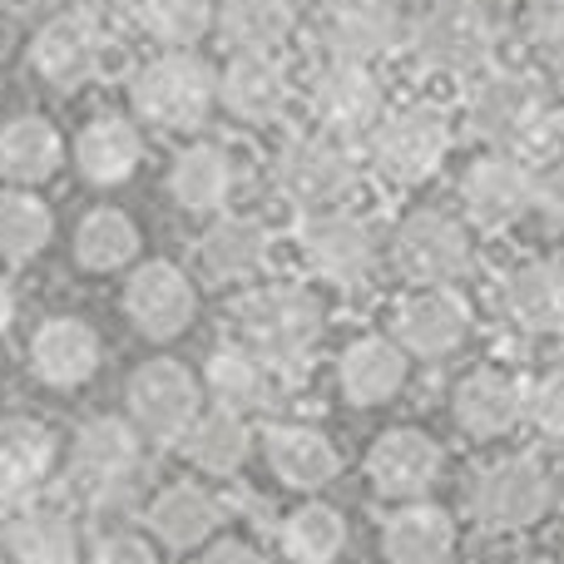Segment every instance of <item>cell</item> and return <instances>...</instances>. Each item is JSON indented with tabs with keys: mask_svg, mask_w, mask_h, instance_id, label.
Listing matches in <instances>:
<instances>
[{
	"mask_svg": "<svg viewBox=\"0 0 564 564\" xmlns=\"http://www.w3.org/2000/svg\"><path fill=\"white\" fill-rule=\"evenodd\" d=\"M406 50L426 75L476 79L500 55V20L486 0H431L411 15Z\"/></svg>",
	"mask_w": 564,
	"mask_h": 564,
	"instance_id": "cell-1",
	"label": "cell"
},
{
	"mask_svg": "<svg viewBox=\"0 0 564 564\" xmlns=\"http://www.w3.org/2000/svg\"><path fill=\"white\" fill-rule=\"evenodd\" d=\"M327 332L317 292L297 282H273L238 302V341L268 361L273 371H302Z\"/></svg>",
	"mask_w": 564,
	"mask_h": 564,
	"instance_id": "cell-2",
	"label": "cell"
},
{
	"mask_svg": "<svg viewBox=\"0 0 564 564\" xmlns=\"http://www.w3.org/2000/svg\"><path fill=\"white\" fill-rule=\"evenodd\" d=\"M466 134L486 149H506V154L540 144V134H550L545 79L516 65H490L486 75H476L466 95Z\"/></svg>",
	"mask_w": 564,
	"mask_h": 564,
	"instance_id": "cell-3",
	"label": "cell"
},
{
	"mask_svg": "<svg viewBox=\"0 0 564 564\" xmlns=\"http://www.w3.org/2000/svg\"><path fill=\"white\" fill-rule=\"evenodd\" d=\"M451 139H456V129H451V115L441 105H401L381 115V124L367 134L371 174L387 178L391 188L426 184L446 164Z\"/></svg>",
	"mask_w": 564,
	"mask_h": 564,
	"instance_id": "cell-4",
	"label": "cell"
},
{
	"mask_svg": "<svg viewBox=\"0 0 564 564\" xmlns=\"http://www.w3.org/2000/svg\"><path fill=\"white\" fill-rule=\"evenodd\" d=\"M391 263L416 288H460L476 273V234L451 208H411L391 234Z\"/></svg>",
	"mask_w": 564,
	"mask_h": 564,
	"instance_id": "cell-5",
	"label": "cell"
},
{
	"mask_svg": "<svg viewBox=\"0 0 564 564\" xmlns=\"http://www.w3.org/2000/svg\"><path fill=\"white\" fill-rule=\"evenodd\" d=\"M466 506L480 530H500V535L506 530H530L555 506V476H550V466L540 456L510 451V456H496L476 470Z\"/></svg>",
	"mask_w": 564,
	"mask_h": 564,
	"instance_id": "cell-6",
	"label": "cell"
},
{
	"mask_svg": "<svg viewBox=\"0 0 564 564\" xmlns=\"http://www.w3.org/2000/svg\"><path fill=\"white\" fill-rule=\"evenodd\" d=\"M129 99L134 109L159 129H198L218 99V79L188 50H169V55L149 59L134 79H129Z\"/></svg>",
	"mask_w": 564,
	"mask_h": 564,
	"instance_id": "cell-7",
	"label": "cell"
},
{
	"mask_svg": "<svg viewBox=\"0 0 564 564\" xmlns=\"http://www.w3.org/2000/svg\"><path fill=\"white\" fill-rule=\"evenodd\" d=\"M273 184L302 214L341 208L357 188V159L332 134H292L273 159Z\"/></svg>",
	"mask_w": 564,
	"mask_h": 564,
	"instance_id": "cell-8",
	"label": "cell"
},
{
	"mask_svg": "<svg viewBox=\"0 0 564 564\" xmlns=\"http://www.w3.org/2000/svg\"><path fill=\"white\" fill-rule=\"evenodd\" d=\"M69 476L99 506H124L144 480V451H139L134 426H124L115 416L85 421L75 436V451H69Z\"/></svg>",
	"mask_w": 564,
	"mask_h": 564,
	"instance_id": "cell-9",
	"label": "cell"
},
{
	"mask_svg": "<svg viewBox=\"0 0 564 564\" xmlns=\"http://www.w3.org/2000/svg\"><path fill=\"white\" fill-rule=\"evenodd\" d=\"M535 169L520 154L506 149H486L480 159H470L460 174V218L480 234H500L516 228L520 218L535 208Z\"/></svg>",
	"mask_w": 564,
	"mask_h": 564,
	"instance_id": "cell-10",
	"label": "cell"
},
{
	"mask_svg": "<svg viewBox=\"0 0 564 564\" xmlns=\"http://www.w3.org/2000/svg\"><path fill=\"white\" fill-rule=\"evenodd\" d=\"M297 248L307 258V268L317 278H327L332 288H361L381 263L377 228L367 218L347 214V208H322L307 214L297 228Z\"/></svg>",
	"mask_w": 564,
	"mask_h": 564,
	"instance_id": "cell-11",
	"label": "cell"
},
{
	"mask_svg": "<svg viewBox=\"0 0 564 564\" xmlns=\"http://www.w3.org/2000/svg\"><path fill=\"white\" fill-rule=\"evenodd\" d=\"M406 30L411 15L401 10V0H327L317 10V40L327 59H351V65H371L401 50Z\"/></svg>",
	"mask_w": 564,
	"mask_h": 564,
	"instance_id": "cell-12",
	"label": "cell"
},
{
	"mask_svg": "<svg viewBox=\"0 0 564 564\" xmlns=\"http://www.w3.org/2000/svg\"><path fill=\"white\" fill-rule=\"evenodd\" d=\"M307 105L317 115L322 134L332 139H367L387 115V89L371 75V65H351V59H327L307 85Z\"/></svg>",
	"mask_w": 564,
	"mask_h": 564,
	"instance_id": "cell-13",
	"label": "cell"
},
{
	"mask_svg": "<svg viewBox=\"0 0 564 564\" xmlns=\"http://www.w3.org/2000/svg\"><path fill=\"white\" fill-rule=\"evenodd\" d=\"M476 332L470 317V302L456 288H416L397 302V317H391V337L406 357L416 361H446Z\"/></svg>",
	"mask_w": 564,
	"mask_h": 564,
	"instance_id": "cell-14",
	"label": "cell"
},
{
	"mask_svg": "<svg viewBox=\"0 0 564 564\" xmlns=\"http://www.w3.org/2000/svg\"><path fill=\"white\" fill-rule=\"evenodd\" d=\"M525 401L530 381H520L510 367H470L451 391V421L460 426L466 441H500L510 431L525 426Z\"/></svg>",
	"mask_w": 564,
	"mask_h": 564,
	"instance_id": "cell-15",
	"label": "cell"
},
{
	"mask_svg": "<svg viewBox=\"0 0 564 564\" xmlns=\"http://www.w3.org/2000/svg\"><path fill=\"white\" fill-rule=\"evenodd\" d=\"M441 466H446V451L421 426L381 431L367 451V480L381 500H421L441 480Z\"/></svg>",
	"mask_w": 564,
	"mask_h": 564,
	"instance_id": "cell-16",
	"label": "cell"
},
{
	"mask_svg": "<svg viewBox=\"0 0 564 564\" xmlns=\"http://www.w3.org/2000/svg\"><path fill=\"white\" fill-rule=\"evenodd\" d=\"M129 416L154 441H178L198 421V381L184 361H144L129 377Z\"/></svg>",
	"mask_w": 564,
	"mask_h": 564,
	"instance_id": "cell-17",
	"label": "cell"
},
{
	"mask_svg": "<svg viewBox=\"0 0 564 564\" xmlns=\"http://www.w3.org/2000/svg\"><path fill=\"white\" fill-rule=\"evenodd\" d=\"M500 317L525 337H555L564 332V263L555 258H525L496 288Z\"/></svg>",
	"mask_w": 564,
	"mask_h": 564,
	"instance_id": "cell-18",
	"label": "cell"
},
{
	"mask_svg": "<svg viewBox=\"0 0 564 564\" xmlns=\"http://www.w3.org/2000/svg\"><path fill=\"white\" fill-rule=\"evenodd\" d=\"M30 59H35L40 79L55 89H79L85 79L99 75V59H105V35H99L95 15L85 10H69V15H55L30 45Z\"/></svg>",
	"mask_w": 564,
	"mask_h": 564,
	"instance_id": "cell-19",
	"label": "cell"
},
{
	"mask_svg": "<svg viewBox=\"0 0 564 564\" xmlns=\"http://www.w3.org/2000/svg\"><path fill=\"white\" fill-rule=\"evenodd\" d=\"M124 312L144 337L169 341V337H178L198 312L194 282L178 273L174 263H144L124 288Z\"/></svg>",
	"mask_w": 564,
	"mask_h": 564,
	"instance_id": "cell-20",
	"label": "cell"
},
{
	"mask_svg": "<svg viewBox=\"0 0 564 564\" xmlns=\"http://www.w3.org/2000/svg\"><path fill=\"white\" fill-rule=\"evenodd\" d=\"M406 371L411 357L397 347V337H381V332H367L357 337L337 361V387L351 406L371 411V406H387V401L401 397L406 387Z\"/></svg>",
	"mask_w": 564,
	"mask_h": 564,
	"instance_id": "cell-21",
	"label": "cell"
},
{
	"mask_svg": "<svg viewBox=\"0 0 564 564\" xmlns=\"http://www.w3.org/2000/svg\"><path fill=\"white\" fill-rule=\"evenodd\" d=\"M288 69L268 50H238L218 75V105L243 124H273L288 109Z\"/></svg>",
	"mask_w": 564,
	"mask_h": 564,
	"instance_id": "cell-22",
	"label": "cell"
},
{
	"mask_svg": "<svg viewBox=\"0 0 564 564\" xmlns=\"http://www.w3.org/2000/svg\"><path fill=\"white\" fill-rule=\"evenodd\" d=\"M456 520L431 500H401L381 520V560L387 564H451Z\"/></svg>",
	"mask_w": 564,
	"mask_h": 564,
	"instance_id": "cell-23",
	"label": "cell"
},
{
	"mask_svg": "<svg viewBox=\"0 0 564 564\" xmlns=\"http://www.w3.org/2000/svg\"><path fill=\"white\" fill-rule=\"evenodd\" d=\"M263 456L273 466V476L292 490H322L327 480H337L341 456L317 426H302V421H282L263 436Z\"/></svg>",
	"mask_w": 564,
	"mask_h": 564,
	"instance_id": "cell-24",
	"label": "cell"
},
{
	"mask_svg": "<svg viewBox=\"0 0 564 564\" xmlns=\"http://www.w3.org/2000/svg\"><path fill=\"white\" fill-rule=\"evenodd\" d=\"M204 381L214 391V401L224 411H238V416H253V411H268L278 397V371L268 367L258 351H248L243 341H228L208 357Z\"/></svg>",
	"mask_w": 564,
	"mask_h": 564,
	"instance_id": "cell-25",
	"label": "cell"
},
{
	"mask_svg": "<svg viewBox=\"0 0 564 564\" xmlns=\"http://www.w3.org/2000/svg\"><path fill=\"white\" fill-rule=\"evenodd\" d=\"M30 361H35L40 381H50V387H79L99 367V337L79 317H50L40 322L35 341H30Z\"/></svg>",
	"mask_w": 564,
	"mask_h": 564,
	"instance_id": "cell-26",
	"label": "cell"
},
{
	"mask_svg": "<svg viewBox=\"0 0 564 564\" xmlns=\"http://www.w3.org/2000/svg\"><path fill=\"white\" fill-rule=\"evenodd\" d=\"M273 238L258 218H218L204 238H198V268L208 282H248L263 273Z\"/></svg>",
	"mask_w": 564,
	"mask_h": 564,
	"instance_id": "cell-27",
	"label": "cell"
},
{
	"mask_svg": "<svg viewBox=\"0 0 564 564\" xmlns=\"http://www.w3.org/2000/svg\"><path fill=\"white\" fill-rule=\"evenodd\" d=\"M234 184H238V169L224 144H188L184 154L174 159V169H169V194H174V204L188 208V214H214V208H224Z\"/></svg>",
	"mask_w": 564,
	"mask_h": 564,
	"instance_id": "cell-28",
	"label": "cell"
},
{
	"mask_svg": "<svg viewBox=\"0 0 564 564\" xmlns=\"http://www.w3.org/2000/svg\"><path fill=\"white\" fill-rule=\"evenodd\" d=\"M75 159L89 184H124L139 169V159H144V139H139V129L129 124V119L105 115V119H89L85 124V134H79V144H75Z\"/></svg>",
	"mask_w": 564,
	"mask_h": 564,
	"instance_id": "cell-29",
	"label": "cell"
},
{
	"mask_svg": "<svg viewBox=\"0 0 564 564\" xmlns=\"http://www.w3.org/2000/svg\"><path fill=\"white\" fill-rule=\"evenodd\" d=\"M50 466H55V441L40 421H6L0 426V496L30 500L45 486Z\"/></svg>",
	"mask_w": 564,
	"mask_h": 564,
	"instance_id": "cell-30",
	"label": "cell"
},
{
	"mask_svg": "<svg viewBox=\"0 0 564 564\" xmlns=\"http://www.w3.org/2000/svg\"><path fill=\"white\" fill-rule=\"evenodd\" d=\"M218 520H224V506H218L204 486H194V480L169 486L164 496L149 506V525H154V535L164 540V545H174V550L204 545V540L218 530Z\"/></svg>",
	"mask_w": 564,
	"mask_h": 564,
	"instance_id": "cell-31",
	"label": "cell"
},
{
	"mask_svg": "<svg viewBox=\"0 0 564 564\" xmlns=\"http://www.w3.org/2000/svg\"><path fill=\"white\" fill-rule=\"evenodd\" d=\"M184 451L204 476H238L248 451H253V436H248V421L238 416V411L218 406L184 431Z\"/></svg>",
	"mask_w": 564,
	"mask_h": 564,
	"instance_id": "cell-32",
	"label": "cell"
},
{
	"mask_svg": "<svg viewBox=\"0 0 564 564\" xmlns=\"http://www.w3.org/2000/svg\"><path fill=\"white\" fill-rule=\"evenodd\" d=\"M278 545L292 564H337L347 550V520H341V510L312 500V506H297L282 520Z\"/></svg>",
	"mask_w": 564,
	"mask_h": 564,
	"instance_id": "cell-33",
	"label": "cell"
},
{
	"mask_svg": "<svg viewBox=\"0 0 564 564\" xmlns=\"http://www.w3.org/2000/svg\"><path fill=\"white\" fill-rule=\"evenodd\" d=\"M59 169V134L45 119L25 115L0 129V174L10 184H40Z\"/></svg>",
	"mask_w": 564,
	"mask_h": 564,
	"instance_id": "cell-34",
	"label": "cell"
},
{
	"mask_svg": "<svg viewBox=\"0 0 564 564\" xmlns=\"http://www.w3.org/2000/svg\"><path fill=\"white\" fill-rule=\"evenodd\" d=\"M214 20L234 50H273L297 20L292 0H214Z\"/></svg>",
	"mask_w": 564,
	"mask_h": 564,
	"instance_id": "cell-35",
	"label": "cell"
},
{
	"mask_svg": "<svg viewBox=\"0 0 564 564\" xmlns=\"http://www.w3.org/2000/svg\"><path fill=\"white\" fill-rule=\"evenodd\" d=\"M6 545L20 564H75L79 540L59 510H25V516L10 520Z\"/></svg>",
	"mask_w": 564,
	"mask_h": 564,
	"instance_id": "cell-36",
	"label": "cell"
},
{
	"mask_svg": "<svg viewBox=\"0 0 564 564\" xmlns=\"http://www.w3.org/2000/svg\"><path fill=\"white\" fill-rule=\"evenodd\" d=\"M75 253L89 273H115L139 253V228L119 208H95L75 234Z\"/></svg>",
	"mask_w": 564,
	"mask_h": 564,
	"instance_id": "cell-37",
	"label": "cell"
},
{
	"mask_svg": "<svg viewBox=\"0 0 564 564\" xmlns=\"http://www.w3.org/2000/svg\"><path fill=\"white\" fill-rule=\"evenodd\" d=\"M144 30L169 50H188L214 25V0H139Z\"/></svg>",
	"mask_w": 564,
	"mask_h": 564,
	"instance_id": "cell-38",
	"label": "cell"
},
{
	"mask_svg": "<svg viewBox=\"0 0 564 564\" xmlns=\"http://www.w3.org/2000/svg\"><path fill=\"white\" fill-rule=\"evenodd\" d=\"M50 243V208L30 194H6L0 198V258L25 263Z\"/></svg>",
	"mask_w": 564,
	"mask_h": 564,
	"instance_id": "cell-39",
	"label": "cell"
},
{
	"mask_svg": "<svg viewBox=\"0 0 564 564\" xmlns=\"http://www.w3.org/2000/svg\"><path fill=\"white\" fill-rule=\"evenodd\" d=\"M525 421L550 441V446H564V361L545 367L535 381H530Z\"/></svg>",
	"mask_w": 564,
	"mask_h": 564,
	"instance_id": "cell-40",
	"label": "cell"
},
{
	"mask_svg": "<svg viewBox=\"0 0 564 564\" xmlns=\"http://www.w3.org/2000/svg\"><path fill=\"white\" fill-rule=\"evenodd\" d=\"M525 40L535 55L564 65V0H525Z\"/></svg>",
	"mask_w": 564,
	"mask_h": 564,
	"instance_id": "cell-41",
	"label": "cell"
},
{
	"mask_svg": "<svg viewBox=\"0 0 564 564\" xmlns=\"http://www.w3.org/2000/svg\"><path fill=\"white\" fill-rule=\"evenodd\" d=\"M95 564H159V555L144 535H134V530H109V535L95 545Z\"/></svg>",
	"mask_w": 564,
	"mask_h": 564,
	"instance_id": "cell-42",
	"label": "cell"
},
{
	"mask_svg": "<svg viewBox=\"0 0 564 564\" xmlns=\"http://www.w3.org/2000/svg\"><path fill=\"white\" fill-rule=\"evenodd\" d=\"M535 208L545 214L550 228H560L564 234V159H555V164L535 178Z\"/></svg>",
	"mask_w": 564,
	"mask_h": 564,
	"instance_id": "cell-43",
	"label": "cell"
},
{
	"mask_svg": "<svg viewBox=\"0 0 564 564\" xmlns=\"http://www.w3.org/2000/svg\"><path fill=\"white\" fill-rule=\"evenodd\" d=\"M198 564H268V560L258 555L248 540H218V545H208L204 555H198Z\"/></svg>",
	"mask_w": 564,
	"mask_h": 564,
	"instance_id": "cell-44",
	"label": "cell"
},
{
	"mask_svg": "<svg viewBox=\"0 0 564 564\" xmlns=\"http://www.w3.org/2000/svg\"><path fill=\"white\" fill-rule=\"evenodd\" d=\"M10 317H15V292H10V282L0 278V332L10 327Z\"/></svg>",
	"mask_w": 564,
	"mask_h": 564,
	"instance_id": "cell-45",
	"label": "cell"
},
{
	"mask_svg": "<svg viewBox=\"0 0 564 564\" xmlns=\"http://www.w3.org/2000/svg\"><path fill=\"white\" fill-rule=\"evenodd\" d=\"M510 564H555V560H535V555H525V560H510Z\"/></svg>",
	"mask_w": 564,
	"mask_h": 564,
	"instance_id": "cell-46",
	"label": "cell"
},
{
	"mask_svg": "<svg viewBox=\"0 0 564 564\" xmlns=\"http://www.w3.org/2000/svg\"><path fill=\"white\" fill-rule=\"evenodd\" d=\"M486 6H516V0H486Z\"/></svg>",
	"mask_w": 564,
	"mask_h": 564,
	"instance_id": "cell-47",
	"label": "cell"
},
{
	"mask_svg": "<svg viewBox=\"0 0 564 564\" xmlns=\"http://www.w3.org/2000/svg\"><path fill=\"white\" fill-rule=\"evenodd\" d=\"M560 564H564V540H560Z\"/></svg>",
	"mask_w": 564,
	"mask_h": 564,
	"instance_id": "cell-48",
	"label": "cell"
}]
</instances>
